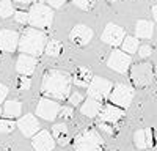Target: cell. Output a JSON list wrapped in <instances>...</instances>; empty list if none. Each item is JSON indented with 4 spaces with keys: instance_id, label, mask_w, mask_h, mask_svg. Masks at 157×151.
<instances>
[{
    "instance_id": "cell-37",
    "label": "cell",
    "mask_w": 157,
    "mask_h": 151,
    "mask_svg": "<svg viewBox=\"0 0 157 151\" xmlns=\"http://www.w3.org/2000/svg\"><path fill=\"white\" fill-rule=\"evenodd\" d=\"M152 16H154V21L157 22V5L152 6Z\"/></svg>"
},
{
    "instance_id": "cell-14",
    "label": "cell",
    "mask_w": 157,
    "mask_h": 151,
    "mask_svg": "<svg viewBox=\"0 0 157 151\" xmlns=\"http://www.w3.org/2000/svg\"><path fill=\"white\" fill-rule=\"evenodd\" d=\"M69 40L75 46H86L93 40V30L83 24H77L69 33Z\"/></svg>"
},
{
    "instance_id": "cell-2",
    "label": "cell",
    "mask_w": 157,
    "mask_h": 151,
    "mask_svg": "<svg viewBox=\"0 0 157 151\" xmlns=\"http://www.w3.org/2000/svg\"><path fill=\"white\" fill-rule=\"evenodd\" d=\"M47 43V38L46 33L41 30H36V29H25L22 32V35L19 36V50L25 55H32V57H39L44 52V47Z\"/></svg>"
},
{
    "instance_id": "cell-22",
    "label": "cell",
    "mask_w": 157,
    "mask_h": 151,
    "mask_svg": "<svg viewBox=\"0 0 157 151\" xmlns=\"http://www.w3.org/2000/svg\"><path fill=\"white\" fill-rule=\"evenodd\" d=\"M21 112H22V104L16 99H11V101H6L3 109H2V113L8 118V120H13V118H17L21 117Z\"/></svg>"
},
{
    "instance_id": "cell-32",
    "label": "cell",
    "mask_w": 157,
    "mask_h": 151,
    "mask_svg": "<svg viewBox=\"0 0 157 151\" xmlns=\"http://www.w3.org/2000/svg\"><path fill=\"white\" fill-rule=\"evenodd\" d=\"M82 99H83V96H82L80 91H74V93H71L69 98H68V101H69L71 106H78V104L82 103Z\"/></svg>"
},
{
    "instance_id": "cell-5",
    "label": "cell",
    "mask_w": 157,
    "mask_h": 151,
    "mask_svg": "<svg viewBox=\"0 0 157 151\" xmlns=\"http://www.w3.org/2000/svg\"><path fill=\"white\" fill-rule=\"evenodd\" d=\"M134 95H135V90L130 85H126V83H116L112 91H110V96H109V101L112 103V106H116L120 109H127L130 104H132V99H134Z\"/></svg>"
},
{
    "instance_id": "cell-41",
    "label": "cell",
    "mask_w": 157,
    "mask_h": 151,
    "mask_svg": "<svg viewBox=\"0 0 157 151\" xmlns=\"http://www.w3.org/2000/svg\"><path fill=\"white\" fill-rule=\"evenodd\" d=\"M0 151H2V149H0Z\"/></svg>"
},
{
    "instance_id": "cell-34",
    "label": "cell",
    "mask_w": 157,
    "mask_h": 151,
    "mask_svg": "<svg viewBox=\"0 0 157 151\" xmlns=\"http://www.w3.org/2000/svg\"><path fill=\"white\" fill-rule=\"evenodd\" d=\"M8 87L5 85V83H0V104L3 103V101L6 99V96H8Z\"/></svg>"
},
{
    "instance_id": "cell-39",
    "label": "cell",
    "mask_w": 157,
    "mask_h": 151,
    "mask_svg": "<svg viewBox=\"0 0 157 151\" xmlns=\"http://www.w3.org/2000/svg\"><path fill=\"white\" fill-rule=\"evenodd\" d=\"M107 2H116V0H107Z\"/></svg>"
},
{
    "instance_id": "cell-6",
    "label": "cell",
    "mask_w": 157,
    "mask_h": 151,
    "mask_svg": "<svg viewBox=\"0 0 157 151\" xmlns=\"http://www.w3.org/2000/svg\"><path fill=\"white\" fill-rule=\"evenodd\" d=\"M112 88H113V85H112L110 80L104 79V77H98V76H93L90 85L86 87L88 98L101 103V101H104V99H109Z\"/></svg>"
},
{
    "instance_id": "cell-24",
    "label": "cell",
    "mask_w": 157,
    "mask_h": 151,
    "mask_svg": "<svg viewBox=\"0 0 157 151\" xmlns=\"http://www.w3.org/2000/svg\"><path fill=\"white\" fill-rule=\"evenodd\" d=\"M44 52H46L49 57H58V55L63 54V44H61L58 40H50V41L46 43Z\"/></svg>"
},
{
    "instance_id": "cell-7",
    "label": "cell",
    "mask_w": 157,
    "mask_h": 151,
    "mask_svg": "<svg viewBox=\"0 0 157 151\" xmlns=\"http://www.w3.org/2000/svg\"><path fill=\"white\" fill-rule=\"evenodd\" d=\"M130 79L137 87H148L154 80V68L149 63H138L130 69Z\"/></svg>"
},
{
    "instance_id": "cell-17",
    "label": "cell",
    "mask_w": 157,
    "mask_h": 151,
    "mask_svg": "<svg viewBox=\"0 0 157 151\" xmlns=\"http://www.w3.org/2000/svg\"><path fill=\"white\" fill-rule=\"evenodd\" d=\"M154 140H152V131L149 128L146 129H138L135 134H134V145L138 148V149H143V148H149L152 146Z\"/></svg>"
},
{
    "instance_id": "cell-8",
    "label": "cell",
    "mask_w": 157,
    "mask_h": 151,
    "mask_svg": "<svg viewBox=\"0 0 157 151\" xmlns=\"http://www.w3.org/2000/svg\"><path fill=\"white\" fill-rule=\"evenodd\" d=\"M130 55H127L126 52L120 49H113L112 54L109 55V60H107V66L120 74H126L129 71V66H130Z\"/></svg>"
},
{
    "instance_id": "cell-35",
    "label": "cell",
    "mask_w": 157,
    "mask_h": 151,
    "mask_svg": "<svg viewBox=\"0 0 157 151\" xmlns=\"http://www.w3.org/2000/svg\"><path fill=\"white\" fill-rule=\"evenodd\" d=\"M64 3H66V0H47V6L50 8H61Z\"/></svg>"
},
{
    "instance_id": "cell-9",
    "label": "cell",
    "mask_w": 157,
    "mask_h": 151,
    "mask_svg": "<svg viewBox=\"0 0 157 151\" xmlns=\"http://www.w3.org/2000/svg\"><path fill=\"white\" fill-rule=\"evenodd\" d=\"M60 104L57 101H52L47 98L39 99V103L36 106V115L39 118H43L46 121H54L58 117V112H60Z\"/></svg>"
},
{
    "instance_id": "cell-18",
    "label": "cell",
    "mask_w": 157,
    "mask_h": 151,
    "mask_svg": "<svg viewBox=\"0 0 157 151\" xmlns=\"http://www.w3.org/2000/svg\"><path fill=\"white\" fill-rule=\"evenodd\" d=\"M102 109V104L99 101H94V99H85L82 106H80V113L83 117H88V118H96L99 115V112Z\"/></svg>"
},
{
    "instance_id": "cell-1",
    "label": "cell",
    "mask_w": 157,
    "mask_h": 151,
    "mask_svg": "<svg viewBox=\"0 0 157 151\" xmlns=\"http://www.w3.org/2000/svg\"><path fill=\"white\" fill-rule=\"evenodd\" d=\"M72 79L69 72L60 69H49L43 76L41 91L47 99H68L71 95Z\"/></svg>"
},
{
    "instance_id": "cell-3",
    "label": "cell",
    "mask_w": 157,
    "mask_h": 151,
    "mask_svg": "<svg viewBox=\"0 0 157 151\" xmlns=\"http://www.w3.org/2000/svg\"><path fill=\"white\" fill-rule=\"evenodd\" d=\"M74 149L75 151H102L104 140L96 129H83L74 137Z\"/></svg>"
},
{
    "instance_id": "cell-21",
    "label": "cell",
    "mask_w": 157,
    "mask_h": 151,
    "mask_svg": "<svg viewBox=\"0 0 157 151\" xmlns=\"http://www.w3.org/2000/svg\"><path fill=\"white\" fill-rule=\"evenodd\" d=\"M154 35V24L151 21L140 19L135 24V38H143V40H149Z\"/></svg>"
},
{
    "instance_id": "cell-27",
    "label": "cell",
    "mask_w": 157,
    "mask_h": 151,
    "mask_svg": "<svg viewBox=\"0 0 157 151\" xmlns=\"http://www.w3.org/2000/svg\"><path fill=\"white\" fill-rule=\"evenodd\" d=\"M98 0H72V3L77 6V8H80V10H85L88 11L90 8H93L96 5Z\"/></svg>"
},
{
    "instance_id": "cell-12",
    "label": "cell",
    "mask_w": 157,
    "mask_h": 151,
    "mask_svg": "<svg viewBox=\"0 0 157 151\" xmlns=\"http://www.w3.org/2000/svg\"><path fill=\"white\" fill-rule=\"evenodd\" d=\"M16 128L25 135V137H33L35 134L39 132V121L33 113H25L24 117H21L16 123Z\"/></svg>"
},
{
    "instance_id": "cell-13",
    "label": "cell",
    "mask_w": 157,
    "mask_h": 151,
    "mask_svg": "<svg viewBox=\"0 0 157 151\" xmlns=\"http://www.w3.org/2000/svg\"><path fill=\"white\" fill-rule=\"evenodd\" d=\"M32 146L35 151H54L55 140L49 131H39L32 137Z\"/></svg>"
},
{
    "instance_id": "cell-33",
    "label": "cell",
    "mask_w": 157,
    "mask_h": 151,
    "mask_svg": "<svg viewBox=\"0 0 157 151\" xmlns=\"http://www.w3.org/2000/svg\"><path fill=\"white\" fill-rule=\"evenodd\" d=\"M98 128H99L102 132L109 134V135L115 134V126H110V124H105V123H99V121H98Z\"/></svg>"
},
{
    "instance_id": "cell-28",
    "label": "cell",
    "mask_w": 157,
    "mask_h": 151,
    "mask_svg": "<svg viewBox=\"0 0 157 151\" xmlns=\"http://www.w3.org/2000/svg\"><path fill=\"white\" fill-rule=\"evenodd\" d=\"M13 16H14V21L17 24H27L29 22V13L24 11V10H16Z\"/></svg>"
},
{
    "instance_id": "cell-11",
    "label": "cell",
    "mask_w": 157,
    "mask_h": 151,
    "mask_svg": "<svg viewBox=\"0 0 157 151\" xmlns=\"http://www.w3.org/2000/svg\"><path fill=\"white\" fill-rule=\"evenodd\" d=\"M98 118H99V123H105V124L115 126L124 118V110L116 107V106L107 104V106H102Z\"/></svg>"
},
{
    "instance_id": "cell-4",
    "label": "cell",
    "mask_w": 157,
    "mask_h": 151,
    "mask_svg": "<svg viewBox=\"0 0 157 151\" xmlns=\"http://www.w3.org/2000/svg\"><path fill=\"white\" fill-rule=\"evenodd\" d=\"M54 22V11L50 6L44 3H35L29 11V24L32 29L36 30H47L52 27Z\"/></svg>"
},
{
    "instance_id": "cell-23",
    "label": "cell",
    "mask_w": 157,
    "mask_h": 151,
    "mask_svg": "<svg viewBox=\"0 0 157 151\" xmlns=\"http://www.w3.org/2000/svg\"><path fill=\"white\" fill-rule=\"evenodd\" d=\"M121 47H123V52H126L127 55H132L135 54L138 47H140V41H138V38L135 36H124V40L121 43Z\"/></svg>"
},
{
    "instance_id": "cell-10",
    "label": "cell",
    "mask_w": 157,
    "mask_h": 151,
    "mask_svg": "<svg viewBox=\"0 0 157 151\" xmlns=\"http://www.w3.org/2000/svg\"><path fill=\"white\" fill-rule=\"evenodd\" d=\"M124 36H126V32H124V29L120 27V25H116V24H107V27L104 29V32H102L101 40L105 43V44H109V46L118 47V46H121Z\"/></svg>"
},
{
    "instance_id": "cell-36",
    "label": "cell",
    "mask_w": 157,
    "mask_h": 151,
    "mask_svg": "<svg viewBox=\"0 0 157 151\" xmlns=\"http://www.w3.org/2000/svg\"><path fill=\"white\" fill-rule=\"evenodd\" d=\"M13 2H16V3H19V5H27V3L32 2V0H13Z\"/></svg>"
},
{
    "instance_id": "cell-25",
    "label": "cell",
    "mask_w": 157,
    "mask_h": 151,
    "mask_svg": "<svg viewBox=\"0 0 157 151\" xmlns=\"http://www.w3.org/2000/svg\"><path fill=\"white\" fill-rule=\"evenodd\" d=\"M14 11L11 0H0V17H10L14 14Z\"/></svg>"
},
{
    "instance_id": "cell-29",
    "label": "cell",
    "mask_w": 157,
    "mask_h": 151,
    "mask_svg": "<svg viewBox=\"0 0 157 151\" xmlns=\"http://www.w3.org/2000/svg\"><path fill=\"white\" fill-rule=\"evenodd\" d=\"M74 115V110L72 107H60V112H58V117L63 120V123L66 121V120H71Z\"/></svg>"
},
{
    "instance_id": "cell-30",
    "label": "cell",
    "mask_w": 157,
    "mask_h": 151,
    "mask_svg": "<svg viewBox=\"0 0 157 151\" xmlns=\"http://www.w3.org/2000/svg\"><path fill=\"white\" fill-rule=\"evenodd\" d=\"M30 87H32V80H30V77H25V76H19V79H17V88H19V90H29Z\"/></svg>"
},
{
    "instance_id": "cell-15",
    "label": "cell",
    "mask_w": 157,
    "mask_h": 151,
    "mask_svg": "<svg viewBox=\"0 0 157 151\" xmlns=\"http://www.w3.org/2000/svg\"><path fill=\"white\" fill-rule=\"evenodd\" d=\"M19 33L16 30L2 29L0 30V50L3 52H14L19 44Z\"/></svg>"
},
{
    "instance_id": "cell-19",
    "label": "cell",
    "mask_w": 157,
    "mask_h": 151,
    "mask_svg": "<svg viewBox=\"0 0 157 151\" xmlns=\"http://www.w3.org/2000/svg\"><path fill=\"white\" fill-rule=\"evenodd\" d=\"M71 79L77 87H88L91 79H93V72H91V69H88L85 66H78Z\"/></svg>"
},
{
    "instance_id": "cell-16",
    "label": "cell",
    "mask_w": 157,
    "mask_h": 151,
    "mask_svg": "<svg viewBox=\"0 0 157 151\" xmlns=\"http://www.w3.org/2000/svg\"><path fill=\"white\" fill-rule=\"evenodd\" d=\"M36 65H38V60L32 55H25V54H21L17 61H16V71L21 74V76H25V77H30V74L35 72L36 69Z\"/></svg>"
},
{
    "instance_id": "cell-40",
    "label": "cell",
    "mask_w": 157,
    "mask_h": 151,
    "mask_svg": "<svg viewBox=\"0 0 157 151\" xmlns=\"http://www.w3.org/2000/svg\"><path fill=\"white\" fill-rule=\"evenodd\" d=\"M0 115H2V107H0Z\"/></svg>"
},
{
    "instance_id": "cell-31",
    "label": "cell",
    "mask_w": 157,
    "mask_h": 151,
    "mask_svg": "<svg viewBox=\"0 0 157 151\" xmlns=\"http://www.w3.org/2000/svg\"><path fill=\"white\" fill-rule=\"evenodd\" d=\"M138 55H140V58H148L151 54H152V47L149 46V44H143V46H140L138 47Z\"/></svg>"
},
{
    "instance_id": "cell-38",
    "label": "cell",
    "mask_w": 157,
    "mask_h": 151,
    "mask_svg": "<svg viewBox=\"0 0 157 151\" xmlns=\"http://www.w3.org/2000/svg\"><path fill=\"white\" fill-rule=\"evenodd\" d=\"M35 2H36V3H43V0H35Z\"/></svg>"
},
{
    "instance_id": "cell-20",
    "label": "cell",
    "mask_w": 157,
    "mask_h": 151,
    "mask_svg": "<svg viewBox=\"0 0 157 151\" xmlns=\"http://www.w3.org/2000/svg\"><path fill=\"white\" fill-rule=\"evenodd\" d=\"M52 137H54V140L58 142L60 145H68V142H69V129H68V126L64 124L63 121L54 124L52 126Z\"/></svg>"
},
{
    "instance_id": "cell-26",
    "label": "cell",
    "mask_w": 157,
    "mask_h": 151,
    "mask_svg": "<svg viewBox=\"0 0 157 151\" xmlns=\"http://www.w3.org/2000/svg\"><path fill=\"white\" fill-rule=\"evenodd\" d=\"M14 129H16V123L13 120H8V118L0 120V132L2 134H11Z\"/></svg>"
}]
</instances>
